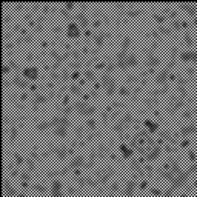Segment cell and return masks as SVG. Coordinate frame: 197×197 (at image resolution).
I'll list each match as a JSON object with an SVG mask.
<instances>
[{"label":"cell","instance_id":"cell-4","mask_svg":"<svg viewBox=\"0 0 197 197\" xmlns=\"http://www.w3.org/2000/svg\"><path fill=\"white\" fill-rule=\"evenodd\" d=\"M120 151H122V154H123L125 157H129V156H131V153H132V151H129V150H128V146H122V148H120Z\"/></svg>","mask_w":197,"mask_h":197},{"label":"cell","instance_id":"cell-2","mask_svg":"<svg viewBox=\"0 0 197 197\" xmlns=\"http://www.w3.org/2000/svg\"><path fill=\"white\" fill-rule=\"evenodd\" d=\"M79 35H80V29H79V26H77L76 23H71V25L68 26V37L76 39V37H79Z\"/></svg>","mask_w":197,"mask_h":197},{"label":"cell","instance_id":"cell-1","mask_svg":"<svg viewBox=\"0 0 197 197\" xmlns=\"http://www.w3.org/2000/svg\"><path fill=\"white\" fill-rule=\"evenodd\" d=\"M23 76L26 77V79H29V80H35L37 79V76H39V69L37 68H25L23 69Z\"/></svg>","mask_w":197,"mask_h":197},{"label":"cell","instance_id":"cell-3","mask_svg":"<svg viewBox=\"0 0 197 197\" xmlns=\"http://www.w3.org/2000/svg\"><path fill=\"white\" fill-rule=\"evenodd\" d=\"M146 128H150V131H151V132H154V131L159 128V125H156L154 122H146Z\"/></svg>","mask_w":197,"mask_h":197}]
</instances>
